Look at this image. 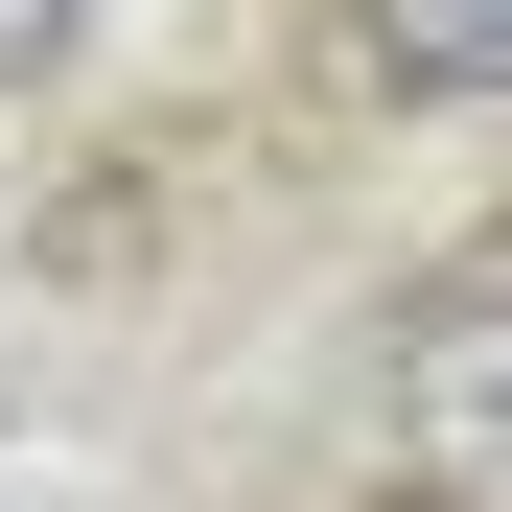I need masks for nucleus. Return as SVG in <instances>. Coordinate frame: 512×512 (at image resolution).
Returning a JSON list of instances; mask_svg holds the SVG:
<instances>
[{"mask_svg":"<svg viewBox=\"0 0 512 512\" xmlns=\"http://www.w3.org/2000/svg\"><path fill=\"white\" fill-rule=\"evenodd\" d=\"M70 24H94V0H0V94H24V70H70Z\"/></svg>","mask_w":512,"mask_h":512,"instance_id":"7ed1b4c3","label":"nucleus"},{"mask_svg":"<svg viewBox=\"0 0 512 512\" xmlns=\"http://www.w3.org/2000/svg\"><path fill=\"white\" fill-rule=\"evenodd\" d=\"M396 512H512V256H466L443 303L396 326V443H373Z\"/></svg>","mask_w":512,"mask_h":512,"instance_id":"f257e3e1","label":"nucleus"},{"mask_svg":"<svg viewBox=\"0 0 512 512\" xmlns=\"http://www.w3.org/2000/svg\"><path fill=\"white\" fill-rule=\"evenodd\" d=\"M350 47L396 94H512V0H350Z\"/></svg>","mask_w":512,"mask_h":512,"instance_id":"f03ea898","label":"nucleus"}]
</instances>
